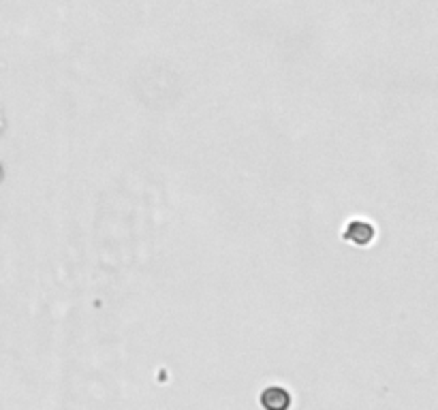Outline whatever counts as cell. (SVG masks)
Listing matches in <instances>:
<instances>
[{
  "label": "cell",
  "instance_id": "obj_1",
  "mask_svg": "<svg viewBox=\"0 0 438 410\" xmlns=\"http://www.w3.org/2000/svg\"><path fill=\"white\" fill-rule=\"evenodd\" d=\"M374 227L366 220H351L345 229V239L355 246H368L374 239Z\"/></svg>",
  "mask_w": 438,
  "mask_h": 410
},
{
  "label": "cell",
  "instance_id": "obj_2",
  "mask_svg": "<svg viewBox=\"0 0 438 410\" xmlns=\"http://www.w3.org/2000/svg\"><path fill=\"white\" fill-rule=\"evenodd\" d=\"M261 404H263L265 408L282 410V408H289L291 395H289V391L282 389V387H267V389L261 393Z\"/></svg>",
  "mask_w": 438,
  "mask_h": 410
}]
</instances>
